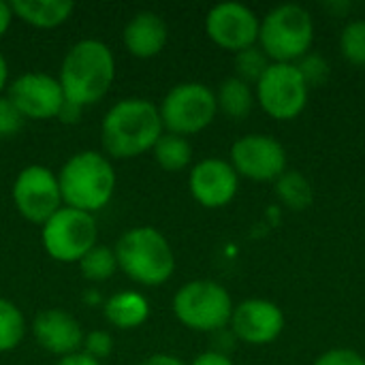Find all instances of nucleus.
Here are the masks:
<instances>
[{
    "instance_id": "1",
    "label": "nucleus",
    "mask_w": 365,
    "mask_h": 365,
    "mask_svg": "<svg viewBox=\"0 0 365 365\" xmlns=\"http://www.w3.org/2000/svg\"><path fill=\"white\" fill-rule=\"evenodd\" d=\"M165 133L158 105L141 96H128L109 107L101 124V143L109 158H137L152 152Z\"/></svg>"
},
{
    "instance_id": "2",
    "label": "nucleus",
    "mask_w": 365,
    "mask_h": 365,
    "mask_svg": "<svg viewBox=\"0 0 365 365\" xmlns=\"http://www.w3.org/2000/svg\"><path fill=\"white\" fill-rule=\"evenodd\" d=\"M115 79V58L107 43L98 38H81L64 53L58 81L64 98L90 107L107 96Z\"/></svg>"
},
{
    "instance_id": "3",
    "label": "nucleus",
    "mask_w": 365,
    "mask_h": 365,
    "mask_svg": "<svg viewBox=\"0 0 365 365\" xmlns=\"http://www.w3.org/2000/svg\"><path fill=\"white\" fill-rule=\"evenodd\" d=\"M58 184L66 207L94 216L113 199L118 175L107 154L83 150L62 165L58 171Z\"/></svg>"
},
{
    "instance_id": "4",
    "label": "nucleus",
    "mask_w": 365,
    "mask_h": 365,
    "mask_svg": "<svg viewBox=\"0 0 365 365\" xmlns=\"http://www.w3.org/2000/svg\"><path fill=\"white\" fill-rule=\"evenodd\" d=\"M118 267L141 287H160L175 272L169 240L154 227H133L113 246Z\"/></svg>"
},
{
    "instance_id": "5",
    "label": "nucleus",
    "mask_w": 365,
    "mask_h": 365,
    "mask_svg": "<svg viewBox=\"0 0 365 365\" xmlns=\"http://www.w3.org/2000/svg\"><path fill=\"white\" fill-rule=\"evenodd\" d=\"M314 43V19L299 4H278L259 28V47L272 62H291L304 58Z\"/></svg>"
},
{
    "instance_id": "6",
    "label": "nucleus",
    "mask_w": 365,
    "mask_h": 365,
    "mask_svg": "<svg viewBox=\"0 0 365 365\" xmlns=\"http://www.w3.org/2000/svg\"><path fill=\"white\" fill-rule=\"evenodd\" d=\"M175 319L201 334H218L231 323L233 299L229 291L214 280H192L178 289L173 295Z\"/></svg>"
},
{
    "instance_id": "7",
    "label": "nucleus",
    "mask_w": 365,
    "mask_h": 365,
    "mask_svg": "<svg viewBox=\"0 0 365 365\" xmlns=\"http://www.w3.org/2000/svg\"><path fill=\"white\" fill-rule=\"evenodd\" d=\"M158 111L165 133L182 137L197 135L205 130L218 113L216 92L201 81H182L165 94Z\"/></svg>"
},
{
    "instance_id": "8",
    "label": "nucleus",
    "mask_w": 365,
    "mask_h": 365,
    "mask_svg": "<svg viewBox=\"0 0 365 365\" xmlns=\"http://www.w3.org/2000/svg\"><path fill=\"white\" fill-rule=\"evenodd\" d=\"M96 218L88 212L60 207L43 227L41 242L45 252L58 263H79L98 242Z\"/></svg>"
},
{
    "instance_id": "9",
    "label": "nucleus",
    "mask_w": 365,
    "mask_h": 365,
    "mask_svg": "<svg viewBox=\"0 0 365 365\" xmlns=\"http://www.w3.org/2000/svg\"><path fill=\"white\" fill-rule=\"evenodd\" d=\"M310 88L304 81L297 64L272 62L255 83V98L261 109L274 120H293L308 105Z\"/></svg>"
},
{
    "instance_id": "10",
    "label": "nucleus",
    "mask_w": 365,
    "mask_h": 365,
    "mask_svg": "<svg viewBox=\"0 0 365 365\" xmlns=\"http://www.w3.org/2000/svg\"><path fill=\"white\" fill-rule=\"evenodd\" d=\"M11 199L21 218L32 225H45L60 207H64L58 173L45 165L24 167L11 188Z\"/></svg>"
},
{
    "instance_id": "11",
    "label": "nucleus",
    "mask_w": 365,
    "mask_h": 365,
    "mask_svg": "<svg viewBox=\"0 0 365 365\" xmlns=\"http://www.w3.org/2000/svg\"><path fill=\"white\" fill-rule=\"evenodd\" d=\"M237 175L252 182H276L287 171V150L269 135L252 133L231 145V160Z\"/></svg>"
},
{
    "instance_id": "12",
    "label": "nucleus",
    "mask_w": 365,
    "mask_h": 365,
    "mask_svg": "<svg viewBox=\"0 0 365 365\" xmlns=\"http://www.w3.org/2000/svg\"><path fill=\"white\" fill-rule=\"evenodd\" d=\"M259 15L242 2H220L207 11L205 32L222 49L242 51L259 43Z\"/></svg>"
},
{
    "instance_id": "13",
    "label": "nucleus",
    "mask_w": 365,
    "mask_h": 365,
    "mask_svg": "<svg viewBox=\"0 0 365 365\" xmlns=\"http://www.w3.org/2000/svg\"><path fill=\"white\" fill-rule=\"evenodd\" d=\"M6 96L26 120L58 118V111L66 101L58 77L36 71L24 73L9 81Z\"/></svg>"
},
{
    "instance_id": "14",
    "label": "nucleus",
    "mask_w": 365,
    "mask_h": 365,
    "mask_svg": "<svg viewBox=\"0 0 365 365\" xmlns=\"http://www.w3.org/2000/svg\"><path fill=\"white\" fill-rule=\"evenodd\" d=\"M188 188L199 205L207 210H220L235 199L240 175L229 160L203 158L190 169Z\"/></svg>"
},
{
    "instance_id": "15",
    "label": "nucleus",
    "mask_w": 365,
    "mask_h": 365,
    "mask_svg": "<svg viewBox=\"0 0 365 365\" xmlns=\"http://www.w3.org/2000/svg\"><path fill=\"white\" fill-rule=\"evenodd\" d=\"M231 334L250 346L272 344L284 329L282 310L267 299H246L233 308Z\"/></svg>"
},
{
    "instance_id": "16",
    "label": "nucleus",
    "mask_w": 365,
    "mask_h": 365,
    "mask_svg": "<svg viewBox=\"0 0 365 365\" xmlns=\"http://www.w3.org/2000/svg\"><path fill=\"white\" fill-rule=\"evenodd\" d=\"M32 334H34L36 344L43 351L58 355L60 359L66 355L79 353L81 344H83V336H86L79 321L60 308L41 310L34 317Z\"/></svg>"
},
{
    "instance_id": "17",
    "label": "nucleus",
    "mask_w": 365,
    "mask_h": 365,
    "mask_svg": "<svg viewBox=\"0 0 365 365\" xmlns=\"http://www.w3.org/2000/svg\"><path fill=\"white\" fill-rule=\"evenodd\" d=\"M122 41L130 56L139 60H150V58H156L167 47L169 26L158 13L139 11L126 21Z\"/></svg>"
},
{
    "instance_id": "18",
    "label": "nucleus",
    "mask_w": 365,
    "mask_h": 365,
    "mask_svg": "<svg viewBox=\"0 0 365 365\" xmlns=\"http://www.w3.org/2000/svg\"><path fill=\"white\" fill-rule=\"evenodd\" d=\"M103 314L111 327L130 331L150 319V302L139 291H118L103 304Z\"/></svg>"
},
{
    "instance_id": "19",
    "label": "nucleus",
    "mask_w": 365,
    "mask_h": 365,
    "mask_svg": "<svg viewBox=\"0 0 365 365\" xmlns=\"http://www.w3.org/2000/svg\"><path fill=\"white\" fill-rule=\"evenodd\" d=\"M11 9L13 17H17L19 21L41 30H49L68 21L75 4L71 0H13Z\"/></svg>"
},
{
    "instance_id": "20",
    "label": "nucleus",
    "mask_w": 365,
    "mask_h": 365,
    "mask_svg": "<svg viewBox=\"0 0 365 365\" xmlns=\"http://www.w3.org/2000/svg\"><path fill=\"white\" fill-rule=\"evenodd\" d=\"M218 111H222L231 120H244L255 107V92L252 86L240 77H227L216 92Z\"/></svg>"
},
{
    "instance_id": "21",
    "label": "nucleus",
    "mask_w": 365,
    "mask_h": 365,
    "mask_svg": "<svg viewBox=\"0 0 365 365\" xmlns=\"http://www.w3.org/2000/svg\"><path fill=\"white\" fill-rule=\"evenodd\" d=\"M152 152H154V158H156L158 167L169 171V173L184 171L192 160L190 141L186 137L173 135V133H163L160 139L156 141V145L152 148Z\"/></svg>"
},
{
    "instance_id": "22",
    "label": "nucleus",
    "mask_w": 365,
    "mask_h": 365,
    "mask_svg": "<svg viewBox=\"0 0 365 365\" xmlns=\"http://www.w3.org/2000/svg\"><path fill=\"white\" fill-rule=\"evenodd\" d=\"M276 197L289 210H295V212L308 210L312 205V201H314L312 184L299 171H284L276 180Z\"/></svg>"
},
{
    "instance_id": "23",
    "label": "nucleus",
    "mask_w": 365,
    "mask_h": 365,
    "mask_svg": "<svg viewBox=\"0 0 365 365\" xmlns=\"http://www.w3.org/2000/svg\"><path fill=\"white\" fill-rule=\"evenodd\" d=\"M79 272L90 282H107L118 274V259L113 248L96 244L79 263Z\"/></svg>"
},
{
    "instance_id": "24",
    "label": "nucleus",
    "mask_w": 365,
    "mask_h": 365,
    "mask_svg": "<svg viewBox=\"0 0 365 365\" xmlns=\"http://www.w3.org/2000/svg\"><path fill=\"white\" fill-rule=\"evenodd\" d=\"M26 336L24 312L6 297H0V353L15 351Z\"/></svg>"
},
{
    "instance_id": "25",
    "label": "nucleus",
    "mask_w": 365,
    "mask_h": 365,
    "mask_svg": "<svg viewBox=\"0 0 365 365\" xmlns=\"http://www.w3.org/2000/svg\"><path fill=\"white\" fill-rule=\"evenodd\" d=\"M340 51L346 62L365 66V19H353L342 28Z\"/></svg>"
},
{
    "instance_id": "26",
    "label": "nucleus",
    "mask_w": 365,
    "mask_h": 365,
    "mask_svg": "<svg viewBox=\"0 0 365 365\" xmlns=\"http://www.w3.org/2000/svg\"><path fill=\"white\" fill-rule=\"evenodd\" d=\"M269 58L265 56V51L259 45H252L248 49H242L235 53V71L240 79H244L246 83H257L261 79V75L265 73V68L269 66Z\"/></svg>"
},
{
    "instance_id": "27",
    "label": "nucleus",
    "mask_w": 365,
    "mask_h": 365,
    "mask_svg": "<svg viewBox=\"0 0 365 365\" xmlns=\"http://www.w3.org/2000/svg\"><path fill=\"white\" fill-rule=\"evenodd\" d=\"M297 68H299L304 81L308 83V88H321L331 75L329 62L325 60V56H321L317 51H308L304 58H299Z\"/></svg>"
},
{
    "instance_id": "28",
    "label": "nucleus",
    "mask_w": 365,
    "mask_h": 365,
    "mask_svg": "<svg viewBox=\"0 0 365 365\" xmlns=\"http://www.w3.org/2000/svg\"><path fill=\"white\" fill-rule=\"evenodd\" d=\"M81 353H86L88 357L96 359V361H105L111 353H113V338L109 331L105 329H92L83 336V344H81Z\"/></svg>"
},
{
    "instance_id": "29",
    "label": "nucleus",
    "mask_w": 365,
    "mask_h": 365,
    "mask_svg": "<svg viewBox=\"0 0 365 365\" xmlns=\"http://www.w3.org/2000/svg\"><path fill=\"white\" fill-rule=\"evenodd\" d=\"M26 124V118L19 113V109L9 101L6 94L0 96V139L15 137Z\"/></svg>"
},
{
    "instance_id": "30",
    "label": "nucleus",
    "mask_w": 365,
    "mask_h": 365,
    "mask_svg": "<svg viewBox=\"0 0 365 365\" xmlns=\"http://www.w3.org/2000/svg\"><path fill=\"white\" fill-rule=\"evenodd\" d=\"M314 365H365V357L353 349H331L323 353Z\"/></svg>"
},
{
    "instance_id": "31",
    "label": "nucleus",
    "mask_w": 365,
    "mask_h": 365,
    "mask_svg": "<svg viewBox=\"0 0 365 365\" xmlns=\"http://www.w3.org/2000/svg\"><path fill=\"white\" fill-rule=\"evenodd\" d=\"M81 113H83V107H79V105H75L71 101H64V105L60 107L56 120L62 122V124H77L79 118H81Z\"/></svg>"
},
{
    "instance_id": "32",
    "label": "nucleus",
    "mask_w": 365,
    "mask_h": 365,
    "mask_svg": "<svg viewBox=\"0 0 365 365\" xmlns=\"http://www.w3.org/2000/svg\"><path fill=\"white\" fill-rule=\"evenodd\" d=\"M190 365H233L227 353H218V351H205L201 355H197Z\"/></svg>"
},
{
    "instance_id": "33",
    "label": "nucleus",
    "mask_w": 365,
    "mask_h": 365,
    "mask_svg": "<svg viewBox=\"0 0 365 365\" xmlns=\"http://www.w3.org/2000/svg\"><path fill=\"white\" fill-rule=\"evenodd\" d=\"M139 365H186L180 357L169 355V353H154L150 357H145Z\"/></svg>"
},
{
    "instance_id": "34",
    "label": "nucleus",
    "mask_w": 365,
    "mask_h": 365,
    "mask_svg": "<svg viewBox=\"0 0 365 365\" xmlns=\"http://www.w3.org/2000/svg\"><path fill=\"white\" fill-rule=\"evenodd\" d=\"M13 9H11V2H4L0 0V38L9 32L11 28V21H13Z\"/></svg>"
},
{
    "instance_id": "35",
    "label": "nucleus",
    "mask_w": 365,
    "mask_h": 365,
    "mask_svg": "<svg viewBox=\"0 0 365 365\" xmlns=\"http://www.w3.org/2000/svg\"><path fill=\"white\" fill-rule=\"evenodd\" d=\"M56 365H103L101 361H96V359H92V357H88L86 353H73V355H66V357H62L60 361Z\"/></svg>"
},
{
    "instance_id": "36",
    "label": "nucleus",
    "mask_w": 365,
    "mask_h": 365,
    "mask_svg": "<svg viewBox=\"0 0 365 365\" xmlns=\"http://www.w3.org/2000/svg\"><path fill=\"white\" fill-rule=\"evenodd\" d=\"M6 88H9V64H6L4 56L0 53V96L4 94Z\"/></svg>"
}]
</instances>
